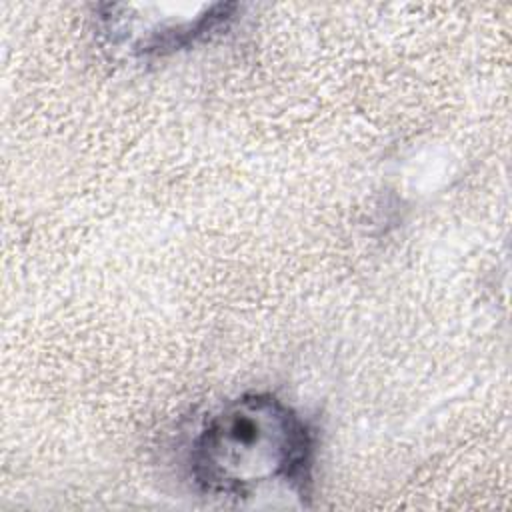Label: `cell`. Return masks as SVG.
I'll return each mask as SVG.
<instances>
[{"label":"cell","instance_id":"obj_1","mask_svg":"<svg viewBox=\"0 0 512 512\" xmlns=\"http://www.w3.org/2000/svg\"><path fill=\"white\" fill-rule=\"evenodd\" d=\"M314 434L284 400L266 392L242 394L212 412L196 432L188 466L210 496L248 498L284 484L308 494Z\"/></svg>","mask_w":512,"mask_h":512}]
</instances>
